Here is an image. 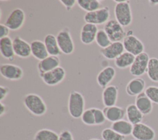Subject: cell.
Segmentation results:
<instances>
[{"instance_id": "cell-1", "label": "cell", "mask_w": 158, "mask_h": 140, "mask_svg": "<svg viewBox=\"0 0 158 140\" xmlns=\"http://www.w3.org/2000/svg\"><path fill=\"white\" fill-rule=\"evenodd\" d=\"M25 107L35 116L41 117L47 112V105L43 99L35 93H28L23 99Z\"/></svg>"}, {"instance_id": "cell-2", "label": "cell", "mask_w": 158, "mask_h": 140, "mask_svg": "<svg viewBox=\"0 0 158 140\" xmlns=\"http://www.w3.org/2000/svg\"><path fill=\"white\" fill-rule=\"evenodd\" d=\"M115 19L123 27L130 25L133 21V15L130 1L127 0H114Z\"/></svg>"}, {"instance_id": "cell-3", "label": "cell", "mask_w": 158, "mask_h": 140, "mask_svg": "<svg viewBox=\"0 0 158 140\" xmlns=\"http://www.w3.org/2000/svg\"><path fill=\"white\" fill-rule=\"evenodd\" d=\"M85 100L83 95L79 91H71L69 95L67 104L69 115L73 118H80L85 110Z\"/></svg>"}, {"instance_id": "cell-4", "label": "cell", "mask_w": 158, "mask_h": 140, "mask_svg": "<svg viewBox=\"0 0 158 140\" xmlns=\"http://www.w3.org/2000/svg\"><path fill=\"white\" fill-rule=\"evenodd\" d=\"M59 49L65 55H70L75 51V44L69 30L65 27L60 30L56 35Z\"/></svg>"}, {"instance_id": "cell-5", "label": "cell", "mask_w": 158, "mask_h": 140, "mask_svg": "<svg viewBox=\"0 0 158 140\" xmlns=\"http://www.w3.org/2000/svg\"><path fill=\"white\" fill-rule=\"evenodd\" d=\"M110 16L109 7L104 6L96 10L86 12L83 16V20L85 23L100 25L108 22L110 20Z\"/></svg>"}, {"instance_id": "cell-6", "label": "cell", "mask_w": 158, "mask_h": 140, "mask_svg": "<svg viewBox=\"0 0 158 140\" xmlns=\"http://www.w3.org/2000/svg\"><path fill=\"white\" fill-rule=\"evenodd\" d=\"M103 29L112 42L123 41L126 36V31L124 30V27L115 19H110L107 22L104 24Z\"/></svg>"}, {"instance_id": "cell-7", "label": "cell", "mask_w": 158, "mask_h": 140, "mask_svg": "<svg viewBox=\"0 0 158 140\" xmlns=\"http://www.w3.org/2000/svg\"><path fill=\"white\" fill-rule=\"evenodd\" d=\"M25 21V13L19 7L13 9L7 17L4 24L12 31L20 29Z\"/></svg>"}, {"instance_id": "cell-8", "label": "cell", "mask_w": 158, "mask_h": 140, "mask_svg": "<svg viewBox=\"0 0 158 140\" xmlns=\"http://www.w3.org/2000/svg\"><path fill=\"white\" fill-rule=\"evenodd\" d=\"M150 57L148 54L143 52L135 56L133 63L129 69L130 74L136 77H139L146 73Z\"/></svg>"}, {"instance_id": "cell-9", "label": "cell", "mask_w": 158, "mask_h": 140, "mask_svg": "<svg viewBox=\"0 0 158 140\" xmlns=\"http://www.w3.org/2000/svg\"><path fill=\"white\" fill-rule=\"evenodd\" d=\"M39 76L44 84L54 86L63 81L66 76V72L62 67L59 66L49 72L40 74Z\"/></svg>"}, {"instance_id": "cell-10", "label": "cell", "mask_w": 158, "mask_h": 140, "mask_svg": "<svg viewBox=\"0 0 158 140\" xmlns=\"http://www.w3.org/2000/svg\"><path fill=\"white\" fill-rule=\"evenodd\" d=\"M1 76L10 81H18L22 78L23 70L19 65L13 64H2L0 65Z\"/></svg>"}, {"instance_id": "cell-11", "label": "cell", "mask_w": 158, "mask_h": 140, "mask_svg": "<svg viewBox=\"0 0 158 140\" xmlns=\"http://www.w3.org/2000/svg\"><path fill=\"white\" fill-rule=\"evenodd\" d=\"M122 43L125 51L132 54L135 56L144 52V45L143 43L133 34L126 35Z\"/></svg>"}, {"instance_id": "cell-12", "label": "cell", "mask_w": 158, "mask_h": 140, "mask_svg": "<svg viewBox=\"0 0 158 140\" xmlns=\"http://www.w3.org/2000/svg\"><path fill=\"white\" fill-rule=\"evenodd\" d=\"M131 136L136 140H154L156 132L150 126L141 122L133 125Z\"/></svg>"}, {"instance_id": "cell-13", "label": "cell", "mask_w": 158, "mask_h": 140, "mask_svg": "<svg viewBox=\"0 0 158 140\" xmlns=\"http://www.w3.org/2000/svg\"><path fill=\"white\" fill-rule=\"evenodd\" d=\"M13 47L16 56L26 59L31 55L30 43L19 36H16L13 39Z\"/></svg>"}, {"instance_id": "cell-14", "label": "cell", "mask_w": 158, "mask_h": 140, "mask_svg": "<svg viewBox=\"0 0 158 140\" xmlns=\"http://www.w3.org/2000/svg\"><path fill=\"white\" fill-rule=\"evenodd\" d=\"M97 25L85 23L81 27L80 33L81 42L86 45L91 44L95 41L96 36L98 31Z\"/></svg>"}, {"instance_id": "cell-15", "label": "cell", "mask_w": 158, "mask_h": 140, "mask_svg": "<svg viewBox=\"0 0 158 140\" xmlns=\"http://www.w3.org/2000/svg\"><path fill=\"white\" fill-rule=\"evenodd\" d=\"M125 51L123 43L121 41L112 42L107 47L101 49V55L108 60H115Z\"/></svg>"}, {"instance_id": "cell-16", "label": "cell", "mask_w": 158, "mask_h": 140, "mask_svg": "<svg viewBox=\"0 0 158 140\" xmlns=\"http://www.w3.org/2000/svg\"><path fill=\"white\" fill-rule=\"evenodd\" d=\"M118 96V89L117 86L110 84L103 89L102 101L105 107L115 105Z\"/></svg>"}, {"instance_id": "cell-17", "label": "cell", "mask_w": 158, "mask_h": 140, "mask_svg": "<svg viewBox=\"0 0 158 140\" xmlns=\"http://www.w3.org/2000/svg\"><path fill=\"white\" fill-rule=\"evenodd\" d=\"M116 75L115 69L112 66H107L102 69L96 76L98 85L102 89L109 85Z\"/></svg>"}, {"instance_id": "cell-18", "label": "cell", "mask_w": 158, "mask_h": 140, "mask_svg": "<svg viewBox=\"0 0 158 140\" xmlns=\"http://www.w3.org/2000/svg\"><path fill=\"white\" fill-rule=\"evenodd\" d=\"M60 59L58 56H48L45 59L40 60L37 64L39 75L49 72L60 66Z\"/></svg>"}, {"instance_id": "cell-19", "label": "cell", "mask_w": 158, "mask_h": 140, "mask_svg": "<svg viewBox=\"0 0 158 140\" xmlns=\"http://www.w3.org/2000/svg\"><path fill=\"white\" fill-rule=\"evenodd\" d=\"M145 80L141 77L131 79L127 84L125 91L130 96H136L145 90Z\"/></svg>"}, {"instance_id": "cell-20", "label": "cell", "mask_w": 158, "mask_h": 140, "mask_svg": "<svg viewBox=\"0 0 158 140\" xmlns=\"http://www.w3.org/2000/svg\"><path fill=\"white\" fill-rule=\"evenodd\" d=\"M106 120L112 123L123 119L126 115V110L122 107L114 105L110 107H104L102 109Z\"/></svg>"}, {"instance_id": "cell-21", "label": "cell", "mask_w": 158, "mask_h": 140, "mask_svg": "<svg viewBox=\"0 0 158 140\" xmlns=\"http://www.w3.org/2000/svg\"><path fill=\"white\" fill-rule=\"evenodd\" d=\"M135 104L143 115L150 114L153 109L152 102L146 96L144 91L136 96Z\"/></svg>"}, {"instance_id": "cell-22", "label": "cell", "mask_w": 158, "mask_h": 140, "mask_svg": "<svg viewBox=\"0 0 158 140\" xmlns=\"http://www.w3.org/2000/svg\"><path fill=\"white\" fill-rule=\"evenodd\" d=\"M0 52L1 56L6 59L12 61L14 59L13 41L9 37H4L0 39Z\"/></svg>"}, {"instance_id": "cell-23", "label": "cell", "mask_w": 158, "mask_h": 140, "mask_svg": "<svg viewBox=\"0 0 158 140\" xmlns=\"http://www.w3.org/2000/svg\"><path fill=\"white\" fill-rule=\"evenodd\" d=\"M30 46L31 56L39 61L45 59L49 56L44 41L39 39L33 40L30 43Z\"/></svg>"}, {"instance_id": "cell-24", "label": "cell", "mask_w": 158, "mask_h": 140, "mask_svg": "<svg viewBox=\"0 0 158 140\" xmlns=\"http://www.w3.org/2000/svg\"><path fill=\"white\" fill-rule=\"evenodd\" d=\"M110 128H112L118 134L125 137L131 134L133 125L128 120L122 119L112 123Z\"/></svg>"}, {"instance_id": "cell-25", "label": "cell", "mask_w": 158, "mask_h": 140, "mask_svg": "<svg viewBox=\"0 0 158 140\" xmlns=\"http://www.w3.org/2000/svg\"><path fill=\"white\" fill-rule=\"evenodd\" d=\"M125 110L127 120L133 125L142 122L144 115L137 108L135 104H128Z\"/></svg>"}, {"instance_id": "cell-26", "label": "cell", "mask_w": 158, "mask_h": 140, "mask_svg": "<svg viewBox=\"0 0 158 140\" xmlns=\"http://www.w3.org/2000/svg\"><path fill=\"white\" fill-rule=\"evenodd\" d=\"M44 43L49 56H59L62 54L57 41L56 36L54 35H46L44 38Z\"/></svg>"}, {"instance_id": "cell-27", "label": "cell", "mask_w": 158, "mask_h": 140, "mask_svg": "<svg viewBox=\"0 0 158 140\" xmlns=\"http://www.w3.org/2000/svg\"><path fill=\"white\" fill-rule=\"evenodd\" d=\"M135 59V56L134 55L127 51H124L114 60V64L118 68H127L131 67Z\"/></svg>"}, {"instance_id": "cell-28", "label": "cell", "mask_w": 158, "mask_h": 140, "mask_svg": "<svg viewBox=\"0 0 158 140\" xmlns=\"http://www.w3.org/2000/svg\"><path fill=\"white\" fill-rule=\"evenodd\" d=\"M59 134L56 131L48 129H40L35 134L33 140H58Z\"/></svg>"}, {"instance_id": "cell-29", "label": "cell", "mask_w": 158, "mask_h": 140, "mask_svg": "<svg viewBox=\"0 0 158 140\" xmlns=\"http://www.w3.org/2000/svg\"><path fill=\"white\" fill-rule=\"evenodd\" d=\"M77 4L86 12H93L101 7V1L99 0H77Z\"/></svg>"}, {"instance_id": "cell-30", "label": "cell", "mask_w": 158, "mask_h": 140, "mask_svg": "<svg viewBox=\"0 0 158 140\" xmlns=\"http://www.w3.org/2000/svg\"><path fill=\"white\" fill-rule=\"evenodd\" d=\"M146 73L149 80L153 82L158 83V59L150 58Z\"/></svg>"}, {"instance_id": "cell-31", "label": "cell", "mask_w": 158, "mask_h": 140, "mask_svg": "<svg viewBox=\"0 0 158 140\" xmlns=\"http://www.w3.org/2000/svg\"><path fill=\"white\" fill-rule=\"evenodd\" d=\"M95 41L96 44L101 48H105L107 47L109 45H110L112 43L110 41L109 37L106 33L104 29H99L96 36V39Z\"/></svg>"}, {"instance_id": "cell-32", "label": "cell", "mask_w": 158, "mask_h": 140, "mask_svg": "<svg viewBox=\"0 0 158 140\" xmlns=\"http://www.w3.org/2000/svg\"><path fill=\"white\" fill-rule=\"evenodd\" d=\"M102 140H124L125 137L118 134L110 128H106L101 134Z\"/></svg>"}, {"instance_id": "cell-33", "label": "cell", "mask_w": 158, "mask_h": 140, "mask_svg": "<svg viewBox=\"0 0 158 140\" xmlns=\"http://www.w3.org/2000/svg\"><path fill=\"white\" fill-rule=\"evenodd\" d=\"M81 121L87 126L95 125V119L92 107L85 109L81 116Z\"/></svg>"}, {"instance_id": "cell-34", "label": "cell", "mask_w": 158, "mask_h": 140, "mask_svg": "<svg viewBox=\"0 0 158 140\" xmlns=\"http://www.w3.org/2000/svg\"><path fill=\"white\" fill-rule=\"evenodd\" d=\"M144 93L152 103L158 104V86H149L146 88Z\"/></svg>"}, {"instance_id": "cell-35", "label": "cell", "mask_w": 158, "mask_h": 140, "mask_svg": "<svg viewBox=\"0 0 158 140\" xmlns=\"http://www.w3.org/2000/svg\"><path fill=\"white\" fill-rule=\"evenodd\" d=\"M92 109L94 115L95 125H102L104 124L106 120V118L103 110L96 107H92Z\"/></svg>"}, {"instance_id": "cell-36", "label": "cell", "mask_w": 158, "mask_h": 140, "mask_svg": "<svg viewBox=\"0 0 158 140\" xmlns=\"http://www.w3.org/2000/svg\"><path fill=\"white\" fill-rule=\"evenodd\" d=\"M58 140H74V138L71 131L65 129L60 132Z\"/></svg>"}, {"instance_id": "cell-37", "label": "cell", "mask_w": 158, "mask_h": 140, "mask_svg": "<svg viewBox=\"0 0 158 140\" xmlns=\"http://www.w3.org/2000/svg\"><path fill=\"white\" fill-rule=\"evenodd\" d=\"M60 2L65 7L67 11H70L77 4L76 0H60Z\"/></svg>"}, {"instance_id": "cell-38", "label": "cell", "mask_w": 158, "mask_h": 140, "mask_svg": "<svg viewBox=\"0 0 158 140\" xmlns=\"http://www.w3.org/2000/svg\"><path fill=\"white\" fill-rule=\"evenodd\" d=\"M10 33V29L4 24H0V39L9 36V34Z\"/></svg>"}, {"instance_id": "cell-39", "label": "cell", "mask_w": 158, "mask_h": 140, "mask_svg": "<svg viewBox=\"0 0 158 140\" xmlns=\"http://www.w3.org/2000/svg\"><path fill=\"white\" fill-rule=\"evenodd\" d=\"M9 91L10 90L8 87L2 85L0 86V102H2V101L6 99Z\"/></svg>"}, {"instance_id": "cell-40", "label": "cell", "mask_w": 158, "mask_h": 140, "mask_svg": "<svg viewBox=\"0 0 158 140\" xmlns=\"http://www.w3.org/2000/svg\"><path fill=\"white\" fill-rule=\"evenodd\" d=\"M0 117H2L7 112V106L2 102H0Z\"/></svg>"}, {"instance_id": "cell-41", "label": "cell", "mask_w": 158, "mask_h": 140, "mask_svg": "<svg viewBox=\"0 0 158 140\" xmlns=\"http://www.w3.org/2000/svg\"><path fill=\"white\" fill-rule=\"evenodd\" d=\"M149 4L151 6H156V5H158V1L157 0H151V1H149Z\"/></svg>"}, {"instance_id": "cell-42", "label": "cell", "mask_w": 158, "mask_h": 140, "mask_svg": "<svg viewBox=\"0 0 158 140\" xmlns=\"http://www.w3.org/2000/svg\"><path fill=\"white\" fill-rule=\"evenodd\" d=\"M89 140H101V139H99L98 138H91V139H89Z\"/></svg>"}, {"instance_id": "cell-43", "label": "cell", "mask_w": 158, "mask_h": 140, "mask_svg": "<svg viewBox=\"0 0 158 140\" xmlns=\"http://www.w3.org/2000/svg\"><path fill=\"white\" fill-rule=\"evenodd\" d=\"M131 140H136V139H131Z\"/></svg>"}]
</instances>
